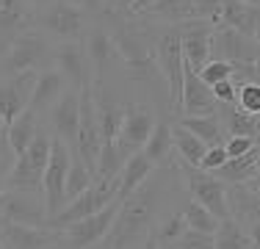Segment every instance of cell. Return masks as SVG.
I'll use <instances>...</instances> for the list:
<instances>
[{
	"instance_id": "cell-12",
	"label": "cell",
	"mask_w": 260,
	"mask_h": 249,
	"mask_svg": "<svg viewBox=\"0 0 260 249\" xmlns=\"http://www.w3.org/2000/svg\"><path fill=\"white\" fill-rule=\"evenodd\" d=\"M53 67L64 75L67 86L75 89V91L94 83L89 58H86V50H83V42H61L58 47H53Z\"/></svg>"
},
{
	"instance_id": "cell-15",
	"label": "cell",
	"mask_w": 260,
	"mask_h": 249,
	"mask_svg": "<svg viewBox=\"0 0 260 249\" xmlns=\"http://www.w3.org/2000/svg\"><path fill=\"white\" fill-rule=\"evenodd\" d=\"M210 55H213V61H227V64H252V58H255V39L227 28V25H213Z\"/></svg>"
},
{
	"instance_id": "cell-42",
	"label": "cell",
	"mask_w": 260,
	"mask_h": 249,
	"mask_svg": "<svg viewBox=\"0 0 260 249\" xmlns=\"http://www.w3.org/2000/svg\"><path fill=\"white\" fill-rule=\"evenodd\" d=\"M14 161H17V155L11 152L6 136H0V191L6 189V180H9V172H11V166H14Z\"/></svg>"
},
{
	"instance_id": "cell-31",
	"label": "cell",
	"mask_w": 260,
	"mask_h": 249,
	"mask_svg": "<svg viewBox=\"0 0 260 249\" xmlns=\"http://www.w3.org/2000/svg\"><path fill=\"white\" fill-rule=\"evenodd\" d=\"M172 147L177 149V155L183 158V164L191 166V169H200V161H202V155H205V149H208L194 133H188L183 124H175V128H172Z\"/></svg>"
},
{
	"instance_id": "cell-29",
	"label": "cell",
	"mask_w": 260,
	"mask_h": 249,
	"mask_svg": "<svg viewBox=\"0 0 260 249\" xmlns=\"http://www.w3.org/2000/svg\"><path fill=\"white\" fill-rule=\"evenodd\" d=\"M30 20L25 0H0V36H20Z\"/></svg>"
},
{
	"instance_id": "cell-23",
	"label": "cell",
	"mask_w": 260,
	"mask_h": 249,
	"mask_svg": "<svg viewBox=\"0 0 260 249\" xmlns=\"http://www.w3.org/2000/svg\"><path fill=\"white\" fill-rule=\"evenodd\" d=\"M216 25H227V28L238 30V34L252 39V28H255V6H246L244 0H221Z\"/></svg>"
},
{
	"instance_id": "cell-26",
	"label": "cell",
	"mask_w": 260,
	"mask_h": 249,
	"mask_svg": "<svg viewBox=\"0 0 260 249\" xmlns=\"http://www.w3.org/2000/svg\"><path fill=\"white\" fill-rule=\"evenodd\" d=\"M36 130H39V116L30 114V111H22V114L6 128V141H9L11 152L14 155L25 152V149L30 147V141H34Z\"/></svg>"
},
{
	"instance_id": "cell-4",
	"label": "cell",
	"mask_w": 260,
	"mask_h": 249,
	"mask_svg": "<svg viewBox=\"0 0 260 249\" xmlns=\"http://www.w3.org/2000/svg\"><path fill=\"white\" fill-rule=\"evenodd\" d=\"M111 42H114V53L122 58L130 80H136V83H152V80L160 78L155 50H152V45H147V39H141L133 30L116 28L111 34Z\"/></svg>"
},
{
	"instance_id": "cell-54",
	"label": "cell",
	"mask_w": 260,
	"mask_h": 249,
	"mask_svg": "<svg viewBox=\"0 0 260 249\" xmlns=\"http://www.w3.org/2000/svg\"><path fill=\"white\" fill-rule=\"evenodd\" d=\"M0 249H3V244H0Z\"/></svg>"
},
{
	"instance_id": "cell-34",
	"label": "cell",
	"mask_w": 260,
	"mask_h": 249,
	"mask_svg": "<svg viewBox=\"0 0 260 249\" xmlns=\"http://www.w3.org/2000/svg\"><path fill=\"white\" fill-rule=\"evenodd\" d=\"M122 164H125V158H122V152H119V147H116V141H103L100 158H97V169H94V180L119 177Z\"/></svg>"
},
{
	"instance_id": "cell-52",
	"label": "cell",
	"mask_w": 260,
	"mask_h": 249,
	"mask_svg": "<svg viewBox=\"0 0 260 249\" xmlns=\"http://www.w3.org/2000/svg\"><path fill=\"white\" fill-rule=\"evenodd\" d=\"M0 136H6V122H3V116H0Z\"/></svg>"
},
{
	"instance_id": "cell-13",
	"label": "cell",
	"mask_w": 260,
	"mask_h": 249,
	"mask_svg": "<svg viewBox=\"0 0 260 249\" xmlns=\"http://www.w3.org/2000/svg\"><path fill=\"white\" fill-rule=\"evenodd\" d=\"M185 177H188V191L194 197V202H200L205 210L216 216L219 222L230 219L227 213V185L221 183L216 174L210 172H200V169H185Z\"/></svg>"
},
{
	"instance_id": "cell-3",
	"label": "cell",
	"mask_w": 260,
	"mask_h": 249,
	"mask_svg": "<svg viewBox=\"0 0 260 249\" xmlns=\"http://www.w3.org/2000/svg\"><path fill=\"white\" fill-rule=\"evenodd\" d=\"M50 147H53V136L39 128L30 147L22 155H17L14 166L9 172V180H6V189L42 194V177H45L47 161H50Z\"/></svg>"
},
{
	"instance_id": "cell-55",
	"label": "cell",
	"mask_w": 260,
	"mask_h": 249,
	"mask_svg": "<svg viewBox=\"0 0 260 249\" xmlns=\"http://www.w3.org/2000/svg\"><path fill=\"white\" fill-rule=\"evenodd\" d=\"M111 3H114V0H111Z\"/></svg>"
},
{
	"instance_id": "cell-49",
	"label": "cell",
	"mask_w": 260,
	"mask_h": 249,
	"mask_svg": "<svg viewBox=\"0 0 260 249\" xmlns=\"http://www.w3.org/2000/svg\"><path fill=\"white\" fill-rule=\"evenodd\" d=\"M28 6H36V9H47L50 3H55V0H25Z\"/></svg>"
},
{
	"instance_id": "cell-21",
	"label": "cell",
	"mask_w": 260,
	"mask_h": 249,
	"mask_svg": "<svg viewBox=\"0 0 260 249\" xmlns=\"http://www.w3.org/2000/svg\"><path fill=\"white\" fill-rule=\"evenodd\" d=\"M83 50H86V58H89V67H91V78L94 83H100L108 64L114 61V42H111V34L105 28H91L83 39Z\"/></svg>"
},
{
	"instance_id": "cell-46",
	"label": "cell",
	"mask_w": 260,
	"mask_h": 249,
	"mask_svg": "<svg viewBox=\"0 0 260 249\" xmlns=\"http://www.w3.org/2000/svg\"><path fill=\"white\" fill-rule=\"evenodd\" d=\"M155 3H158V0H136V3L130 6V14H147Z\"/></svg>"
},
{
	"instance_id": "cell-8",
	"label": "cell",
	"mask_w": 260,
	"mask_h": 249,
	"mask_svg": "<svg viewBox=\"0 0 260 249\" xmlns=\"http://www.w3.org/2000/svg\"><path fill=\"white\" fill-rule=\"evenodd\" d=\"M67 172H70V147L64 141L53 139L50 147V161H47L45 177H42V197H45L47 219L58 216L64 210V185H67Z\"/></svg>"
},
{
	"instance_id": "cell-43",
	"label": "cell",
	"mask_w": 260,
	"mask_h": 249,
	"mask_svg": "<svg viewBox=\"0 0 260 249\" xmlns=\"http://www.w3.org/2000/svg\"><path fill=\"white\" fill-rule=\"evenodd\" d=\"M210 91H213L219 105H235V83L233 80H221V83L210 86Z\"/></svg>"
},
{
	"instance_id": "cell-19",
	"label": "cell",
	"mask_w": 260,
	"mask_h": 249,
	"mask_svg": "<svg viewBox=\"0 0 260 249\" xmlns=\"http://www.w3.org/2000/svg\"><path fill=\"white\" fill-rule=\"evenodd\" d=\"M219 111L210 86L200 80V75L185 67L183 70V91H180V114L183 116H210Z\"/></svg>"
},
{
	"instance_id": "cell-53",
	"label": "cell",
	"mask_w": 260,
	"mask_h": 249,
	"mask_svg": "<svg viewBox=\"0 0 260 249\" xmlns=\"http://www.w3.org/2000/svg\"><path fill=\"white\" fill-rule=\"evenodd\" d=\"M144 249H158V246H152V244H144Z\"/></svg>"
},
{
	"instance_id": "cell-50",
	"label": "cell",
	"mask_w": 260,
	"mask_h": 249,
	"mask_svg": "<svg viewBox=\"0 0 260 249\" xmlns=\"http://www.w3.org/2000/svg\"><path fill=\"white\" fill-rule=\"evenodd\" d=\"M114 3H116V9H119V11H130V6H133L136 0H114Z\"/></svg>"
},
{
	"instance_id": "cell-2",
	"label": "cell",
	"mask_w": 260,
	"mask_h": 249,
	"mask_svg": "<svg viewBox=\"0 0 260 249\" xmlns=\"http://www.w3.org/2000/svg\"><path fill=\"white\" fill-rule=\"evenodd\" d=\"M53 67V47L42 30H22L9 42V53L0 58V75L42 72Z\"/></svg>"
},
{
	"instance_id": "cell-39",
	"label": "cell",
	"mask_w": 260,
	"mask_h": 249,
	"mask_svg": "<svg viewBox=\"0 0 260 249\" xmlns=\"http://www.w3.org/2000/svg\"><path fill=\"white\" fill-rule=\"evenodd\" d=\"M216 238L208 233H197V230H185V233L177 238L175 249H213Z\"/></svg>"
},
{
	"instance_id": "cell-51",
	"label": "cell",
	"mask_w": 260,
	"mask_h": 249,
	"mask_svg": "<svg viewBox=\"0 0 260 249\" xmlns=\"http://www.w3.org/2000/svg\"><path fill=\"white\" fill-rule=\"evenodd\" d=\"M252 64L260 67V42H255V58H252Z\"/></svg>"
},
{
	"instance_id": "cell-17",
	"label": "cell",
	"mask_w": 260,
	"mask_h": 249,
	"mask_svg": "<svg viewBox=\"0 0 260 249\" xmlns=\"http://www.w3.org/2000/svg\"><path fill=\"white\" fill-rule=\"evenodd\" d=\"M177 30H180V47H183L185 67L200 72L210 61V34H213V25L205 20H191V22L177 25Z\"/></svg>"
},
{
	"instance_id": "cell-9",
	"label": "cell",
	"mask_w": 260,
	"mask_h": 249,
	"mask_svg": "<svg viewBox=\"0 0 260 249\" xmlns=\"http://www.w3.org/2000/svg\"><path fill=\"white\" fill-rule=\"evenodd\" d=\"M155 114H152L147 105H136L130 103L125 105V114H122V124H119V133H116V147H119L122 158H130V155L141 152L144 141L150 139L152 128H155Z\"/></svg>"
},
{
	"instance_id": "cell-33",
	"label": "cell",
	"mask_w": 260,
	"mask_h": 249,
	"mask_svg": "<svg viewBox=\"0 0 260 249\" xmlns=\"http://www.w3.org/2000/svg\"><path fill=\"white\" fill-rule=\"evenodd\" d=\"M94 183V174L86 169V164L78 158L75 152L70 149V172H67V185H64V199L72 202L75 197H80L86 189H91Z\"/></svg>"
},
{
	"instance_id": "cell-5",
	"label": "cell",
	"mask_w": 260,
	"mask_h": 249,
	"mask_svg": "<svg viewBox=\"0 0 260 249\" xmlns=\"http://www.w3.org/2000/svg\"><path fill=\"white\" fill-rule=\"evenodd\" d=\"M155 61L158 70L166 78V91H169V111L180 114V91H183V47H180V30L177 25H166L164 30L155 36Z\"/></svg>"
},
{
	"instance_id": "cell-7",
	"label": "cell",
	"mask_w": 260,
	"mask_h": 249,
	"mask_svg": "<svg viewBox=\"0 0 260 249\" xmlns=\"http://www.w3.org/2000/svg\"><path fill=\"white\" fill-rule=\"evenodd\" d=\"M0 222L25 224V227H47L45 197L34 191H0Z\"/></svg>"
},
{
	"instance_id": "cell-44",
	"label": "cell",
	"mask_w": 260,
	"mask_h": 249,
	"mask_svg": "<svg viewBox=\"0 0 260 249\" xmlns=\"http://www.w3.org/2000/svg\"><path fill=\"white\" fill-rule=\"evenodd\" d=\"M61 3L75 6V9L83 11V14H100V11L105 9V0H61Z\"/></svg>"
},
{
	"instance_id": "cell-28",
	"label": "cell",
	"mask_w": 260,
	"mask_h": 249,
	"mask_svg": "<svg viewBox=\"0 0 260 249\" xmlns=\"http://www.w3.org/2000/svg\"><path fill=\"white\" fill-rule=\"evenodd\" d=\"M180 124L188 130V133H194L205 147L224 144V128H221L219 111H216V114H210V116H183Z\"/></svg>"
},
{
	"instance_id": "cell-37",
	"label": "cell",
	"mask_w": 260,
	"mask_h": 249,
	"mask_svg": "<svg viewBox=\"0 0 260 249\" xmlns=\"http://www.w3.org/2000/svg\"><path fill=\"white\" fill-rule=\"evenodd\" d=\"M235 108L249 116H260V83H235Z\"/></svg>"
},
{
	"instance_id": "cell-32",
	"label": "cell",
	"mask_w": 260,
	"mask_h": 249,
	"mask_svg": "<svg viewBox=\"0 0 260 249\" xmlns=\"http://www.w3.org/2000/svg\"><path fill=\"white\" fill-rule=\"evenodd\" d=\"M147 14L158 17V20H166L169 25H183V22L197 20L194 0H158Z\"/></svg>"
},
{
	"instance_id": "cell-20",
	"label": "cell",
	"mask_w": 260,
	"mask_h": 249,
	"mask_svg": "<svg viewBox=\"0 0 260 249\" xmlns=\"http://www.w3.org/2000/svg\"><path fill=\"white\" fill-rule=\"evenodd\" d=\"M67 91V80L55 67H47V70L36 72V83H34V91H30V103H28V111L39 116L45 108H53L55 100Z\"/></svg>"
},
{
	"instance_id": "cell-27",
	"label": "cell",
	"mask_w": 260,
	"mask_h": 249,
	"mask_svg": "<svg viewBox=\"0 0 260 249\" xmlns=\"http://www.w3.org/2000/svg\"><path fill=\"white\" fill-rule=\"evenodd\" d=\"M172 149H175L172 147V124L169 122H155L150 139L141 147V152L147 155V161H150L152 166H164V164H169Z\"/></svg>"
},
{
	"instance_id": "cell-24",
	"label": "cell",
	"mask_w": 260,
	"mask_h": 249,
	"mask_svg": "<svg viewBox=\"0 0 260 249\" xmlns=\"http://www.w3.org/2000/svg\"><path fill=\"white\" fill-rule=\"evenodd\" d=\"M257 155H260V144L252 147L249 152L241 155V158H227V164L213 174L224 185H244L246 180H252L257 174Z\"/></svg>"
},
{
	"instance_id": "cell-36",
	"label": "cell",
	"mask_w": 260,
	"mask_h": 249,
	"mask_svg": "<svg viewBox=\"0 0 260 249\" xmlns=\"http://www.w3.org/2000/svg\"><path fill=\"white\" fill-rule=\"evenodd\" d=\"M183 219H185V224H188V230H197V233L216 235V230H219V219H216L210 210L202 208L200 202H194V199L183 208Z\"/></svg>"
},
{
	"instance_id": "cell-41",
	"label": "cell",
	"mask_w": 260,
	"mask_h": 249,
	"mask_svg": "<svg viewBox=\"0 0 260 249\" xmlns=\"http://www.w3.org/2000/svg\"><path fill=\"white\" fill-rule=\"evenodd\" d=\"M260 141L257 139H249V136H230L224 144V152L227 158H241V155H246L252 147H257Z\"/></svg>"
},
{
	"instance_id": "cell-47",
	"label": "cell",
	"mask_w": 260,
	"mask_h": 249,
	"mask_svg": "<svg viewBox=\"0 0 260 249\" xmlns=\"http://www.w3.org/2000/svg\"><path fill=\"white\" fill-rule=\"evenodd\" d=\"M244 189H246V191H252L255 197H260V172H257L252 180H246V183H244Z\"/></svg>"
},
{
	"instance_id": "cell-22",
	"label": "cell",
	"mask_w": 260,
	"mask_h": 249,
	"mask_svg": "<svg viewBox=\"0 0 260 249\" xmlns=\"http://www.w3.org/2000/svg\"><path fill=\"white\" fill-rule=\"evenodd\" d=\"M227 213L238 224L260 222V197L246 191L244 185H227Z\"/></svg>"
},
{
	"instance_id": "cell-1",
	"label": "cell",
	"mask_w": 260,
	"mask_h": 249,
	"mask_svg": "<svg viewBox=\"0 0 260 249\" xmlns=\"http://www.w3.org/2000/svg\"><path fill=\"white\" fill-rule=\"evenodd\" d=\"M160 205H164V183L144 180L133 194L119 202L116 219L105 235V249H133L136 244H144L158 224Z\"/></svg>"
},
{
	"instance_id": "cell-14",
	"label": "cell",
	"mask_w": 260,
	"mask_h": 249,
	"mask_svg": "<svg viewBox=\"0 0 260 249\" xmlns=\"http://www.w3.org/2000/svg\"><path fill=\"white\" fill-rule=\"evenodd\" d=\"M0 244L3 249H58V244H64V233L50 227L0 222Z\"/></svg>"
},
{
	"instance_id": "cell-18",
	"label": "cell",
	"mask_w": 260,
	"mask_h": 249,
	"mask_svg": "<svg viewBox=\"0 0 260 249\" xmlns=\"http://www.w3.org/2000/svg\"><path fill=\"white\" fill-rule=\"evenodd\" d=\"M78 119H80V91L67 89L64 95L55 100L50 108V124H53V139L64 141L67 147H75V133H78Z\"/></svg>"
},
{
	"instance_id": "cell-6",
	"label": "cell",
	"mask_w": 260,
	"mask_h": 249,
	"mask_svg": "<svg viewBox=\"0 0 260 249\" xmlns=\"http://www.w3.org/2000/svg\"><path fill=\"white\" fill-rule=\"evenodd\" d=\"M119 177H111V180H94L91 183V189H86L80 197H75L72 202L64 205V210H61L58 216H53V219H47V227L50 230H64L70 227L72 222H80L86 219V216L97 213V210L108 208L111 202H119Z\"/></svg>"
},
{
	"instance_id": "cell-35",
	"label": "cell",
	"mask_w": 260,
	"mask_h": 249,
	"mask_svg": "<svg viewBox=\"0 0 260 249\" xmlns=\"http://www.w3.org/2000/svg\"><path fill=\"white\" fill-rule=\"evenodd\" d=\"M213 238H216L213 249H252L249 238H246V233H244V227H241L238 222H233V219L219 222V230H216Z\"/></svg>"
},
{
	"instance_id": "cell-48",
	"label": "cell",
	"mask_w": 260,
	"mask_h": 249,
	"mask_svg": "<svg viewBox=\"0 0 260 249\" xmlns=\"http://www.w3.org/2000/svg\"><path fill=\"white\" fill-rule=\"evenodd\" d=\"M252 39L260 42V9H255V28H252Z\"/></svg>"
},
{
	"instance_id": "cell-30",
	"label": "cell",
	"mask_w": 260,
	"mask_h": 249,
	"mask_svg": "<svg viewBox=\"0 0 260 249\" xmlns=\"http://www.w3.org/2000/svg\"><path fill=\"white\" fill-rule=\"evenodd\" d=\"M188 230V224H185L183 213L180 210H175V213H169L166 219H160L155 224V230L150 233V238H147V244L158 246V249H175L177 238Z\"/></svg>"
},
{
	"instance_id": "cell-16",
	"label": "cell",
	"mask_w": 260,
	"mask_h": 249,
	"mask_svg": "<svg viewBox=\"0 0 260 249\" xmlns=\"http://www.w3.org/2000/svg\"><path fill=\"white\" fill-rule=\"evenodd\" d=\"M34 83H36V72H17V75L0 78V116H3L6 128H9L22 111H28Z\"/></svg>"
},
{
	"instance_id": "cell-45",
	"label": "cell",
	"mask_w": 260,
	"mask_h": 249,
	"mask_svg": "<svg viewBox=\"0 0 260 249\" xmlns=\"http://www.w3.org/2000/svg\"><path fill=\"white\" fill-rule=\"evenodd\" d=\"M244 233H246V238H249L252 249H260V222H249Z\"/></svg>"
},
{
	"instance_id": "cell-38",
	"label": "cell",
	"mask_w": 260,
	"mask_h": 249,
	"mask_svg": "<svg viewBox=\"0 0 260 249\" xmlns=\"http://www.w3.org/2000/svg\"><path fill=\"white\" fill-rule=\"evenodd\" d=\"M235 70H238V64H227V61H213L210 58L197 75H200V80L205 86H216V83H221V80H233Z\"/></svg>"
},
{
	"instance_id": "cell-10",
	"label": "cell",
	"mask_w": 260,
	"mask_h": 249,
	"mask_svg": "<svg viewBox=\"0 0 260 249\" xmlns=\"http://www.w3.org/2000/svg\"><path fill=\"white\" fill-rule=\"evenodd\" d=\"M36 22H39L42 34L58 36L64 42H80V36H86V14L70 3H61V0L42 9Z\"/></svg>"
},
{
	"instance_id": "cell-11",
	"label": "cell",
	"mask_w": 260,
	"mask_h": 249,
	"mask_svg": "<svg viewBox=\"0 0 260 249\" xmlns=\"http://www.w3.org/2000/svg\"><path fill=\"white\" fill-rule=\"evenodd\" d=\"M116 210H119V202H111L108 208L97 210V213L86 216V219H80V222H72L70 227L61 230V233H64V244L70 249H91L94 244L105 241L111 224L116 219Z\"/></svg>"
},
{
	"instance_id": "cell-25",
	"label": "cell",
	"mask_w": 260,
	"mask_h": 249,
	"mask_svg": "<svg viewBox=\"0 0 260 249\" xmlns=\"http://www.w3.org/2000/svg\"><path fill=\"white\" fill-rule=\"evenodd\" d=\"M152 169L155 166L147 161V155L144 152H136V155H130V158L122 164V172H119V202L125 197H130L136 189H139L144 180H150V174H152Z\"/></svg>"
},
{
	"instance_id": "cell-40",
	"label": "cell",
	"mask_w": 260,
	"mask_h": 249,
	"mask_svg": "<svg viewBox=\"0 0 260 249\" xmlns=\"http://www.w3.org/2000/svg\"><path fill=\"white\" fill-rule=\"evenodd\" d=\"M227 164V152H224V144H216V147H208L205 155L200 161V172H219L221 166Z\"/></svg>"
}]
</instances>
